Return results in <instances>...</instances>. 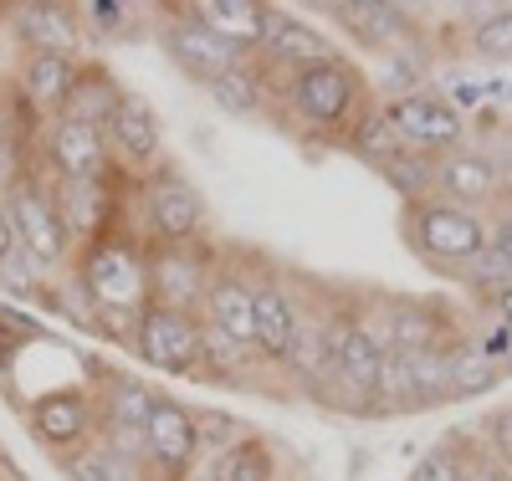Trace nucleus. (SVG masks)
<instances>
[{
    "mask_svg": "<svg viewBox=\"0 0 512 481\" xmlns=\"http://www.w3.org/2000/svg\"><path fill=\"white\" fill-rule=\"evenodd\" d=\"M287 108L303 123H313V128H354V118L369 108V93H364L359 67L344 62V57H333V62L292 72Z\"/></svg>",
    "mask_w": 512,
    "mask_h": 481,
    "instance_id": "1",
    "label": "nucleus"
},
{
    "mask_svg": "<svg viewBox=\"0 0 512 481\" xmlns=\"http://www.w3.org/2000/svg\"><path fill=\"white\" fill-rule=\"evenodd\" d=\"M82 287H88V297L103 313L139 318L149 308V256H139V246L128 241L103 236L82 256Z\"/></svg>",
    "mask_w": 512,
    "mask_h": 481,
    "instance_id": "2",
    "label": "nucleus"
},
{
    "mask_svg": "<svg viewBox=\"0 0 512 481\" xmlns=\"http://www.w3.org/2000/svg\"><path fill=\"white\" fill-rule=\"evenodd\" d=\"M405 226H410L415 251L420 256H436V261H472L492 241V226H487L482 210L451 205L441 195L420 200V205H405Z\"/></svg>",
    "mask_w": 512,
    "mask_h": 481,
    "instance_id": "3",
    "label": "nucleus"
},
{
    "mask_svg": "<svg viewBox=\"0 0 512 481\" xmlns=\"http://www.w3.org/2000/svg\"><path fill=\"white\" fill-rule=\"evenodd\" d=\"M384 118L395 123V134H400V144L405 149H420V154H451L456 144H461V113H456V103H446L441 93H405V98H390L384 103Z\"/></svg>",
    "mask_w": 512,
    "mask_h": 481,
    "instance_id": "4",
    "label": "nucleus"
},
{
    "mask_svg": "<svg viewBox=\"0 0 512 481\" xmlns=\"http://www.w3.org/2000/svg\"><path fill=\"white\" fill-rule=\"evenodd\" d=\"M134 348L144 364L164 374H195L200 369V318L195 313H169V308H144L134 318Z\"/></svg>",
    "mask_w": 512,
    "mask_h": 481,
    "instance_id": "5",
    "label": "nucleus"
},
{
    "mask_svg": "<svg viewBox=\"0 0 512 481\" xmlns=\"http://www.w3.org/2000/svg\"><path fill=\"white\" fill-rule=\"evenodd\" d=\"M333 343V379L349 389L364 410H379V384H384V348L369 338L359 318H338L328 328Z\"/></svg>",
    "mask_w": 512,
    "mask_h": 481,
    "instance_id": "6",
    "label": "nucleus"
},
{
    "mask_svg": "<svg viewBox=\"0 0 512 481\" xmlns=\"http://www.w3.org/2000/svg\"><path fill=\"white\" fill-rule=\"evenodd\" d=\"M210 292V267L190 246H159L149 256V308L195 313Z\"/></svg>",
    "mask_w": 512,
    "mask_h": 481,
    "instance_id": "7",
    "label": "nucleus"
},
{
    "mask_svg": "<svg viewBox=\"0 0 512 481\" xmlns=\"http://www.w3.org/2000/svg\"><path fill=\"white\" fill-rule=\"evenodd\" d=\"M164 52H169V62H175L185 77H195V82H221L226 72H236L241 67V52L231 47V41H221L216 31H210L205 21H169L164 26Z\"/></svg>",
    "mask_w": 512,
    "mask_h": 481,
    "instance_id": "8",
    "label": "nucleus"
},
{
    "mask_svg": "<svg viewBox=\"0 0 512 481\" xmlns=\"http://www.w3.org/2000/svg\"><path fill=\"white\" fill-rule=\"evenodd\" d=\"M11 226L21 251L36 261V267H62L67 256V226H62V210L52 195H41L36 185H21L11 195Z\"/></svg>",
    "mask_w": 512,
    "mask_h": 481,
    "instance_id": "9",
    "label": "nucleus"
},
{
    "mask_svg": "<svg viewBox=\"0 0 512 481\" xmlns=\"http://www.w3.org/2000/svg\"><path fill=\"white\" fill-rule=\"evenodd\" d=\"M149 226L164 246H190L205 226V195L185 174H164L149 185Z\"/></svg>",
    "mask_w": 512,
    "mask_h": 481,
    "instance_id": "10",
    "label": "nucleus"
},
{
    "mask_svg": "<svg viewBox=\"0 0 512 481\" xmlns=\"http://www.w3.org/2000/svg\"><path fill=\"white\" fill-rule=\"evenodd\" d=\"M144 441H149V456L164 476H185L195 451H200V430H195V410L175 405V400H154L149 410V425H144Z\"/></svg>",
    "mask_w": 512,
    "mask_h": 481,
    "instance_id": "11",
    "label": "nucleus"
},
{
    "mask_svg": "<svg viewBox=\"0 0 512 481\" xmlns=\"http://www.w3.org/2000/svg\"><path fill=\"white\" fill-rule=\"evenodd\" d=\"M47 154H52V164H57V174H62L67 185H77V180H103V164H108L103 128L77 123V118H57V123H52Z\"/></svg>",
    "mask_w": 512,
    "mask_h": 481,
    "instance_id": "12",
    "label": "nucleus"
},
{
    "mask_svg": "<svg viewBox=\"0 0 512 481\" xmlns=\"http://www.w3.org/2000/svg\"><path fill=\"white\" fill-rule=\"evenodd\" d=\"M436 190L441 200L451 205H466V210H482L487 200H497L502 190V174L487 154H472V149H451L441 164H436Z\"/></svg>",
    "mask_w": 512,
    "mask_h": 481,
    "instance_id": "13",
    "label": "nucleus"
},
{
    "mask_svg": "<svg viewBox=\"0 0 512 481\" xmlns=\"http://www.w3.org/2000/svg\"><path fill=\"white\" fill-rule=\"evenodd\" d=\"M262 52L292 72H303V67H318V62H333V41L308 26V21H297L287 11H267V26H262Z\"/></svg>",
    "mask_w": 512,
    "mask_h": 481,
    "instance_id": "14",
    "label": "nucleus"
},
{
    "mask_svg": "<svg viewBox=\"0 0 512 481\" xmlns=\"http://www.w3.org/2000/svg\"><path fill=\"white\" fill-rule=\"evenodd\" d=\"M200 313L210 328L231 333L241 348L256 354V287H246L241 277H210V292L200 302Z\"/></svg>",
    "mask_w": 512,
    "mask_h": 481,
    "instance_id": "15",
    "label": "nucleus"
},
{
    "mask_svg": "<svg viewBox=\"0 0 512 481\" xmlns=\"http://www.w3.org/2000/svg\"><path fill=\"white\" fill-rule=\"evenodd\" d=\"M297 308L282 287H256V359L287 364L292 338H297Z\"/></svg>",
    "mask_w": 512,
    "mask_h": 481,
    "instance_id": "16",
    "label": "nucleus"
},
{
    "mask_svg": "<svg viewBox=\"0 0 512 481\" xmlns=\"http://www.w3.org/2000/svg\"><path fill=\"white\" fill-rule=\"evenodd\" d=\"M190 16H195V21H205L221 41H231L236 52L262 47L267 6H256V0H200V6H190Z\"/></svg>",
    "mask_w": 512,
    "mask_h": 481,
    "instance_id": "17",
    "label": "nucleus"
},
{
    "mask_svg": "<svg viewBox=\"0 0 512 481\" xmlns=\"http://www.w3.org/2000/svg\"><path fill=\"white\" fill-rule=\"evenodd\" d=\"M16 36L26 47H36V57H72L77 52V21L67 6H21Z\"/></svg>",
    "mask_w": 512,
    "mask_h": 481,
    "instance_id": "18",
    "label": "nucleus"
},
{
    "mask_svg": "<svg viewBox=\"0 0 512 481\" xmlns=\"http://www.w3.org/2000/svg\"><path fill=\"white\" fill-rule=\"evenodd\" d=\"M31 425L47 446H77L88 435V400L77 389H52L31 405Z\"/></svg>",
    "mask_w": 512,
    "mask_h": 481,
    "instance_id": "19",
    "label": "nucleus"
},
{
    "mask_svg": "<svg viewBox=\"0 0 512 481\" xmlns=\"http://www.w3.org/2000/svg\"><path fill=\"white\" fill-rule=\"evenodd\" d=\"M57 210H62L67 236H82V241L93 246V241H103V231H108V185H103V180H77V185H62Z\"/></svg>",
    "mask_w": 512,
    "mask_h": 481,
    "instance_id": "20",
    "label": "nucleus"
},
{
    "mask_svg": "<svg viewBox=\"0 0 512 481\" xmlns=\"http://www.w3.org/2000/svg\"><path fill=\"white\" fill-rule=\"evenodd\" d=\"M108 139L134 159V164H154L159 159V118L144 108V98H128L123 93V103H118V113H113V123H108Z\"/></svg>",
    "mask_w": 512,
    "mask_h": 481,
    "instance_id": "21",
    "label": "nucleus"
},
{
    "mask_svg": "<svg viewBox=\"0 0 512 481\" xmlns=\"http://www.w3.org/2000/svg\"><path fill=\"white\" fill-rule=\"evenodd\" d=\"M118 103H123V93L108 82V72H103V67H82L77 82H72V93H67V103H62V118H77V123L103 128V123H113Z\"/></svg>",
    "mask_w": 512,
    "mask_h": 481,
    "instance_id": "22",
    "label": "nucleus"
},
{
    "mask_svg": "<svg viewBox=\"0 0 512 481\" xmlns=\"http://www.w3.org/2000/svg\"><path fill=\"white\" fill-rule=\"evenodd\" d=\"M349 149L364 159V164H374V169H384L405 144H400V134H395V123L384 118V103H369L359 118H354V128H349Z\"/></svg>",
    "mask_w": 512,
    "mask_h": 481,
    "instance_id": "23",
    "label": "nucleus"
},
{
    "mask_svg": "<svg viewBox=\"0 0 512 481\" xmlns=\"http://www.w3.org/2000/svg\"><path fill=\"white\" fill-rule=\"evenodd\" d=\"M338 16H344L364 41H374V47H395V41L410 31L405 11H400V6H379V0H354V6H338Z\"/></svg>",
    "mask_w": 512,
    "mask_h": 481,
    "instance_id": "24",
    "label": "nucleus"
},
{
    "mask_svg": "<svg viewBox=\"0 0 512 481\" xmlns=\"http://www.w3.org/2000/svg\"><path fill=\"white\" fill-rule=\"evenodd\" d=\"M272 471H277V461H272V451L262 446V441H236L231 451H221L216 461L205 466V476L210 481H272Z\"/></svg>",
    "mask_w": 512,
    "mask_h": 481,
    "instance_id": "25",
    "label": "nucleus"
},
{
    "mask_svg": "<svg viewBox=\"0 0 512 481\" xmlns=\"http://www.w3.org/2000/svg\"><path fill=\"white\" fill-rule=\"evenodd\" d=\"M72 82H77V62L72 57H31V67H26V93L41 108H62L67 93H72Z\"/></svg>",
    "mask_w": 512,
    "mask_h": 481,
    "instance_id": "26",
    "label": "nucleus"
},
{
    "mask_svg": "<svg viewBox=\"0 0 512 481\" xmlns=\"http://www.w3.org/2000/svg\"><path fill=\"white\" fill-rule=\"evenodd\" d=\"M379 174L405 195V205L431 200V190H436V159H431V154H420V149H400Z\"/></svg>",
    "mask_w": 512,
    "mask_h": 481,
    "instance_id": "27",
    "label": "nucleus"
},
{
    "mask_svg": "<svg viewBox=\"0 0 512 481\" xmlns=\"http://www.w3.org/2000/svg\"><path fill=\"white\" fill-rule=\"evenodd\" d=\"M497 379H502V364L497 359H487L477 343H456L446 395H482V389H492Z\"/></svg>",
    "mask_w": 512,
    "mask_h": 481,
    "instance_id": "28",
    "label": "nucleus"
},
{
    "mask_svg": "<svg viewBox=\"0 0 512 481\" xmlns=\"http://www.w3.org/2000/svg\"><path fill=\"white\" fill-rule=\"evenodd\" d=\"M205 93H210V103H216L221 113H231V118H251L256 108H262V77H256V72L241 62V67L226 72L221 82H210Z\"/></svg>",
    "mask_w": 512,
    "mask_h": 481,
    "instance_id": "29",
    "label": "nucleus"
},
{
    "mask_svg": "<svg viewBox=\"0 0 512 481\" xmlns=\"http://www.w3.org/2000/svg\"><path fill=\"white\" fill-rule=\"evenodd\" d=\"M466 282L482 287V292H492V297H507V292H512V256L487 241V251H477L472 261H466Z\"/></svg>",
    "mask_w": 512,
    "mask_h": 481,
    "instance_id": "30",
    "label": "nucleus"
},
{
    "mask_svg": "<svg viewBox=\"0 0 512 481\" xmlns=\"http://www.w3.org/2000/svg\"><path fill=\"white\" fill-rule=\"evenodd\" d=\"M246 359H256L251 348H241L231 333H221V328H210L205 318H200V364H210L216 374H236Z\"/></svg>",
    "mask_w": 512,
    "mask_h": 481,
    "instance_id": "31",
    "label": "nucleus"
},
{
    "mask_svg": "<svg viewBox=\"0 0 512 481\" xmlns=\"http://www.w3.org/2000/svg\"><path fill=\"white\" fill-rule=\"evenodd\" d=\"M67 476L72 481H128V461L108 446H88V451L67 456Z\"/></svg>",
    "mask_w": 512,
    "mask_h": 481,
    "instance_id": "32",
    "label": "nucleus"
},
{
    "mask_svg": "<svg viewBox=\"0 0 512 481\" xmlns=\"http://www.w3.org/2000/svg\"><path fill=\"white\" fill-rule=\"evenodd\" d=\"M472 47L492 62H512V6L502 11H487L477 26H472Z\"/></svg>",
    "mask_w": 512,
    "mask_h": 481,
    "instance_id": "33",
    "label": "nucleus"
},
{
    "mask_svg": "<svg viewBox=\"0 0 512 481\" xmlns=\"http://www.w3.org/2000/svg\"><path fill=\"white\" fill-rule=\"evenodd\" d=\"M195 430H200L205 446H216V456L231 451L236 441H246V435H241V420H231V415H221V410H195Z\"/></svg>",
    "mask_w": 512,
    "mask_h": 481,
    "instance_id": "34",
    "label": "nucleus"
},
{
    "mask_svg": "<svg viewBox=\"0 0 512 481\" xmlns=\"http://www.w3.org/2000/svg\"><path fill=\"white\" fill-rule=\"evenodd\" d=\"M466 476V461L456 456V446H436V451H425L410 471V481H461Z\"/></svg>",
    "mask_w": 512,
    "mask_h": 481,
    "instance_id": "35",
    "label": "nucleus"
},
{
    "mask_svg": "<svg viewBox=\"0 0 512 481\" xmlns=\"http://www.w3.org/2000/svg\"><path fill=\"white\" fill-rule=\"evenodd\" d=\"M88 16H93V26L98 31H123V6H118V0H93V6H88Z\"/></svg>",
    "mask_w": 512,
    "mask_h": 481,
    "instance_id": "36",
    "label": "nucleus"
},
{
    "mask_svg": "<svg viewBox=\"0 0 512 481\" xmlns=\"http://www.w3.org/2000/svg\"><path fill=\"white\" fill-rule=\"evenodd\" d=\"M492 446H497V456L512 466V410H502V415L492 420Z\"/></svg>",
    "mask_w": 512,
    "mask_h": 481,
    "instance_id": "37",
    "label": "nucleus"
},
{
    "mask_svg": "<svg viewBox=\"0 0 512 481\" xmlns=\"http://www.w3.org/2000/svg\"><path fill=\"white\" fill-rule=\"evenodd\" d=\"M11 246H16V226H11V205H0V261L11 256Z\"/></svg>",
    "mask_w": 512,
    "mask_h": 481,
    "instance_id": "38",
    "label": "nucleus"
},
{
    "mask_svg": "<svg viewBox=\"0 0 512 481\" xmlns=\"http://www.w3.org/2000/svg\"><path fill=\"white\" fill-rule=\"evenodd\" d=\"M492 246H502V251L512 256V210H507L502 221H497V231H492Z\"/></svg>",
    "mask_w": 512,
    "mask_h": 481,
    "instance_id": "39",
    "label": "nucleus"
},
{
    "mask_svg": "<svg viewBox=\"0 0 512 481\" xmlns=\"http://www.w3.org/2000/svg\"><path fill=\"white\" fill-rule=\"evenodd\" d=\"M461 481H512V476H507V471H492V466H466Z\"/></svg>",
    "mask_w": 512,
    "mask_h": 481,
    "instance_id": "40",
    "label": "nucleus"
},
{
    "mask_svg": "<svg viewBox=\"0 0 512 481\" xmlns=\"http://www.w3.org/2000/svg\"><path fill=\"white\" fill-rule=\"evenodd\" d=\"M497 308H502V328L512 333V292H507V297H497Z\"/></svg>",
    "mask_w": 512,
    "mask_h": 481,
    "instance_id": "41",
    "label": "nucleus"
},
{
    "mask_svg": "<svg viewBox=\"0 0 512 481\" xmlns=\"http://www.w3.org/2000/svg\"><path fill=\"white\" fill-rule=\"evenodd\" d=\"M195 481H210V476H205V471H200V476H195Z\"/></svg>",
    "mask_w": 512,
    "mask_h": 481,
    "instance_id": "42",
    "label": "nucleus"
}]
</instances>
